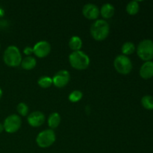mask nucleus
Returning <instances> with one entry per match:
<instances>
[{
  "label": "nucleus",
  "mask_w": 153,
  "mask_h": 153,
  "mask_svg": "<svg viewBox=\"0 0 153 153\" xmlns=\"http://www.w3.org/2000/svg\"><path fill=\"white\" fill-rule=\"evenodd\" d=\"M110 26L108 22L104 19H98L92 24L91 34L96 40H103L108 36Z\"/></svg>",
  "instance_id": "f257e3e1"
},
{
  "label": "nucleus",
  "mask_w": 153,
  "mask_h": 153,
  "mask_svg": "<svg viewBox=\"0 0 153 153\" xmlns=\"http://www.w3.org/2000/svg\"><path fill=\"white\" fill-rule=\"evenodd\" d=\"M3 60L6 65L8 67H18L22 62L20 51L16 46H9L4 50Z\"/></svg>",
  "instance_id": "f03ea898"
},
{
  "label": "nucleus",
  "mask_w": 153,
  "mask_h": 153,
  "mask_svg": "<svg viewBox=\"0 0 153 153\" xmlns=\"http://www.w3.org/2000/svg\"><path fill=\"white\" fill-rule=\"evenodd\" d=\"M69 61L73 68L76 70H85L90 64V58L82 51H75L69 56Z\"/></svg>",
  "instance_id": "7ed1b4c3"
},
{
  "label": "nucleus",
  "mask_w": 153,
  "mask_h": 153,
  "mask_svg": "<svg viewBox=\"0 0 153 153\" xmlns=\"http://www.w3.org/2000/svg\"><path fill=\"white\" fill-rule=\"evenodd\" d=\"M138 56L142 60L149 61L153 59V41L151 40H143L138 44L137 48Z\"/></svg>",
  "instance_id": "20e7f679"
},
{
  "label": "nucleus",
  "mask_w": 153,
  "mask_h": 153,
  "mask_svg": "<svg viewBox=\"0 0 153 153\" xmlns=\"http://www.w3.org/2000/svg\"><path fill=\"white\" fill-rule=\"evenodd\" d=\"M114 65L118 73L123 75L128 74L132 69V63L131 60L124 55L117 56L114 59Z\"/></svg>",
  "instance_id": "39448f33"
},
{
  "label": "nucleus",
  "mask_w": 153,
  "mask_h": 153,
  "mask_svg": "<svg viewBox=\"0 0 153 153\" xmlns=\"http://www.w3.org/2000/svg\"><path fill=\"white\" fill-rule=\"evenodd\" d=\"M55 138L56 136L53 130L46 129L39 133L36 139V142L40 147L47 148L55 143Z\"/></svg>",
  "instance_id": "423d86ee"
},
{
  "label": "nucleus",
  "mask_w": 153,
  "mask_h": 153,
  "mask_svg": "<svg viewBox=\"0 0 153 153\" xmlns=\"http://www.w3.org/2000/svg\"><path fill=\"white\" fill-rule=\"evenodd\" d=\"M21 123V118L16 114L9 115L6 119L4 120V129L7 133H14L19 130L20 128Z\"/></svg>",
  "instance_id": "0eeeda50"
},
{
  "label": "nucleus",
  "mask_w": 153,
  "mask_h": 153,
  "mask_svg": "<svg viewBox=\"0 0 153 153\" xmlns=\"http://www.w3.org/2000/svg\"><path fill=\"white\" fill-rule=\"evenodd\" d=\"M70 75L67 70H63L57 72L52 78V83L57 88H64L69 83Z\"/></svg>",
  "instance_id": "6e6552de"
},
{
  "label": "nucleus",
  "mask_w": 153,
  "mask_h": 153,
  "mask_svg": "<svg viewBox=\"0 0 153 153\" xmlns=\"http://www.w3.org/2000/svg\"><path fill=\"white\" fill-rule=\"evenodd\" d=\"M51 51V45L46 40L39 41L33 47V52L39 58L47 56Z\"/></svg>",
  "instance_id": "1a4fd4ad"
},
{
  "label": "nucleus",
  "mask_w": 153,
  "mask_h": 153,
  "mask_svg": "<svg viewBox=\"0 0 153 153\" xmlns=\"http://www.w3.org/2000/svg\"><path fill=\"white\" fill-rule=\"evenodd\" d=\"M82 13L87 19H96L100 16V11L99 7L96 4H92V3H88L83 7Z\"/></svg>",
  "instance_id": "9d476101"
},
{
  "label": "nucleus",
  "mask_w": 153,
  "mask_h": 153,
  "mask_svg": "<svg viewBox=\"0 0 153 153\" xmlns=\"http://www.w3.org/2000/svg\"><path fill=\"white\" fill-rule=\"evenodd\" d=\"M28 123L32 127H39L45 122V115L40 111H34L28 117Z\"/></svg>",
  "instance_id": "9b49d317"
},
{
  "label": "nucleus",
  "mask_w": 153,
  "mask_h": 153,
  "mask_svg": "<svg viewBox=\"0 0 153 153\" xmlns=\"http://www.w3.org/2000/svg\"><path fill=\"white\" fill-rule=\"evenodd\" d=\"M140 75L143 79H148L153 76V61H146L141 66L140 70Z\"/></svg>",
  "instance_id": "f8f14e48"
},
{
  "label": "nucleus",
  "mask_w": 153,
  "mask_h": 153,
  "mask_svg": "<svg viewBox=\"0 0 153 153\" xmlns=\"http://www.w3.org/2000/svg\"><path fill=\"white\" fill-rule=\"evenodd\" d=\"M115 9L114 6L110 3H105L103 4L100 10V13L102 17L105 18V19H109V18L112 17L113 15L114 14Z\"/></svg>",
  "instance_id": "ddd939ff"
},
{
  "label": "nucleus",
  "mask_w": 153,
  "mask_h": 153,
  "mask_svg": "<svg viewBox=\"0 0 153 153\" xmlns=\"http://www.w3.org/2000/svg\"><path fill=\"white\" fill-rule=\"evenodd\" d=\"M60 123H61V117H60L59 114L57 112H54L49 115V118H48V124L50 128H57L59 126Z\"/></svg>",
  "instance_id": "4468645a"
},
{
  "label": "nucleus",
  "mask_w": 153,
  "mask_h": 153,
  "mask_svg": "<svg viewBox=\"0 0 153 153\" xmlns=\"http://www.w3.org/2000/svg\"><path fill=\"white\" fill-rule=\"evenodd\" d=\"M37 64V61L36 59L34 57L31 56H28L26 58H24L23 60H22V62H21V66L23 69L27 70H31V69L34 68Z\"/></svg>",
  "instance_id": "2eb2a0df"
},
{
  "label": "nucleus",
  "mask_w": 153,
  "mask_h": 153,
  "mask_svg": "<svg viewBox=\"0 0 153 153\" xmlns=\"http://www.w3.org/2000/svg\"><path fill=\"white\" fill-rule=\"evenodd\" d=\"M69 46L72 50L79 51L82 46V40L78 36H73L69 41Z\"/></svg>",
  "instance_id": "dca6fc26"
},
{
  "label": "nucleus",
  "mask_w": 153,
  "mask_h": 153,
  "mask_svg": "<svg viewBox=\"0 0 153 153\" xmlns=\"http://www.w3.org/2000/svg\"><path fill=\"white\" fill-rule=\"evenodd\" d=\"M139 4L137 1H131L128 3L126 6V11L131 15H134L138 12Z\"/></svg>",
  "instance_id": "f3484780"
},
{
  "label": "nucleus",
  "mask_w": 153,
  "mask_h": 153,
  "mask_svg": "<svg viewBox=\"0 0 153 153\" xmlns=\"http://www.w3.org/2000/svg\"><path fill=\"white\" fill-rule=\"evenodd\" d=\"M135 50L134 44L131 42H126L122 46V52L124 55H131Z\"/></svg>",
  "instance_id": "a211bd4d"
},
{
  "label": "nucleus",
  "mask_w": 153,
  "mask_h": 153,
  "mask_svg": "<svg viewBox=\"0 0 153 153\" xmlns=\"http://www.w3.org/2000/svg\"><path fill=\"white\" fill-rule=\"evenodd\" d=\"M141 104L146 109H153V97L150 95H146L141 99Z\"/></svg>",
  "instance_id": "6ab92c4d"
},
{
  "label": "nucleus",
  "mask_w": 153,
  "mask_h": 153,
  "mask_svg": "<svg viewBox=\"0 0 153 153\" xmlns=\"http://www.w3.org/2000/svg\"><path fill=\"white\" fill-rule=\"evenodd\" d=\"M39 86L43 88H49L52 85V79L49 76H42L37 81Z\"/></svg>",
  "instance_id": "aec40b11"
},
{
  "label": "nucleus",
  "mask_w": 153,
  "mask_h": 153,
  "mask_svg": "<svg viewBox=\"0 0 153 153\" xmlns=\"http://www.w3.org/2000/svg\"><path fill=\"white\" fill-rule=\"evenodd\" d=\"M83 97V94L80 91H74L69 95V100L72 102H77Z\"/></svg>",
  "instance_id": "412c9836"
},
{
  "label": "nucleus",
  "mask_w": 153,
  "mask_h": 153,
  "mask_svg": "<svg viewBox=\"0 0 153 153\" xmlns=\"http://www.w3.org/2000/svg\"><path fill=\"white\" fill-rule=\"evenodd\" d=\"M16 110H17L18 113L22 116H26L28 113V105L24 102L19 103L17 107H16Z\"/></svg>",
  "instance_id": "4be33fe9"
},
{
  "label": "nucleus",
  "mask_w": 153,
  "mask_h": 153,
  "mask_svg": "<svg viewBox=\"0 0 153 153\" xmlns=\"http://www.w3.org/2000/svg\"><path fill=\"white\" fill-rule=\"evenodd\" d=\"M24 53L25 54V55H31V53H33V48L30 47V46H26V47L24 49Z\"/></svg>",
  "instance_id": "5701e85b"
},
{
  "label": "nucleus",
  "mask_w": 153,
  "mask_h": 153,
  "mask_svg": "<svg viewBox=\"0 0 153 153\" xmlns=\"http://www.w3.org/2000/svg\"><path fill=\"white\" fill-rule=\"evenodd\" d=\"M4 130V126H3V124L0 123V133H1Z\"/></svg>",
  "instance_id": "b1692460"
},
{
  "label": "nucleus",
  "mask_w": 153,
  "mask_h": 153,
  "mask_svg": "<svg viewBox=\"0 0 153 153\" xmlns=\"http://www.w3.org/2000/svg\"><path fill=\"white\" fill-rule=\"evenodd\" d=\"M1 96H2V91H1V89L0 88V99L1 98Z\"/></svg>",
  "instance_id": "393cba45"
}]
</instances>
